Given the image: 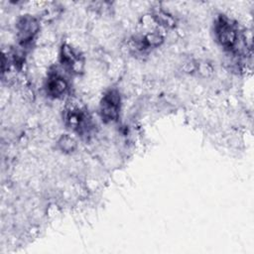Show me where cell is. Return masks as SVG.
I'll return each instance as SVG.
<instances>
[{"label":"cell","mask_w":254,"mask_h":254,"mask_svg":"<svg viewBox=\"0 0 254 254\" xmlns=\"http://www.w3.org/2000/svg\"><path fill=\"white\" fill-rule=\"evenodd\" d=\"M121 98L116 89H109L102 96L99 103V114L105 123L114 122L118 119Z\"/></svg>","instance_id":"3"},{"label":"cell","mask_w":254,"mask_h":254,"mask_svg":"<svg viewBox=\"0 0 254 254\" xmlns=\"http://www.w3.org/2000/svg\"><path fill=\"white\" fill-rule=\"evenodd\" d=\"M64 121L68 129L81 136H87L93 127L88 110L77 101L67 103L64 111Z\"/></svg>","instance_id":"1"},{"label":"cell","mask_w":254,"mask_h":254,"mask_svg":"<svg viewBox=\"0 0 254 254\" xmlns=\"http://www.w3.org/2000/svg\"><path fill=\"white\" fill-rule=\"evenodd\" d=\"M163 41L164 37L158 30H154L152 32L144 34L138 38H135L134 40L136 48L139 51H145L150 48L158 47L162 44Z\"/></svg>","instance_id":"7"},{"label":"cell","mask_w":254,"mask_h":254,"mask_svg":"<svg viewBox=\"0 0 254 254\" xmlns=\"http://www.w3.org/2000/svg\"><path fill=\"white\" fill-rule=\"evenodd\" d=\"M214 34L217 42L225 50L231 51L237 44L238 33L235 24L225 15H218L214 21Z\"/></svg>","instance_id":"2"},{"label":"cell","mask_w":254,"mask_h":254,"mask_svg":"<svg viewBox=\"0 0 254 254\" xmlns=\"http://www.w3.org/2000/svg\"><path fill=\"white\" fill-rule=\"evenodd\" d=\"M60 60L64 68L69 72L79 73L83 68V59L81 55L68 45L62 46Z\"/></svg>","instance_id":"5"},{"label":"cell","mask_w":254,"mask_h":254,"mask_svg":"<svg viewBox=\"0 0 254 254\" xmlns=\"http://www.w3.org/2000/svg\"><path fill=\"white\" fill-rule=\"evenodd\" d=\"M17 38L21 47H26L35 38L40 29V24L37 18L31 15L21 16L16 24Z\"/></svg>","instance_id":"4"},{"label":"cell","mask_w":254,"mask_h":254,"mask_svg":"<svg viewBox=\"0 0 254 254\" xmlns=\"http://www.w3.org/2000/svg\"><path fill=\"white\" fill-rule=\"evenodd\" d=\"M58 145L63 152H72L76 147V142L69 135H64L58 141Z\"/></svg>","instance_id":"9"},{"label":"cell","mask_w":254,"mask_h":254,"mask_svg":"<svg viewBox=\"0 0 254 254\" xmlns=\"http://www.w3.org/2000/svg\"><path fill=\"white\" fill-rule=\"evenodd\" d=\"M45 89L47 94L53 98H61L68 91V83L66 79L57 70L50 71L46 80Z\"/></svg>","instance_id":"6"},{"label":"cell","mask_w":254,"mask_h":254,"mask_svg":"<svg viewBox=\"0 0 254 254\" xmlns=\"http://www.w3.org/2000/svg\"><path fill=\"white\" fill-rule=\"evenodd\" d=\"M153 19L154 21L162 26V27H166V28H170L173 27L175 25V20L172 18V16H170L169 14H167L165 11L162 10H157L154 14H153Z\"/></svg>","instance_id":"8"}]
</instances>
